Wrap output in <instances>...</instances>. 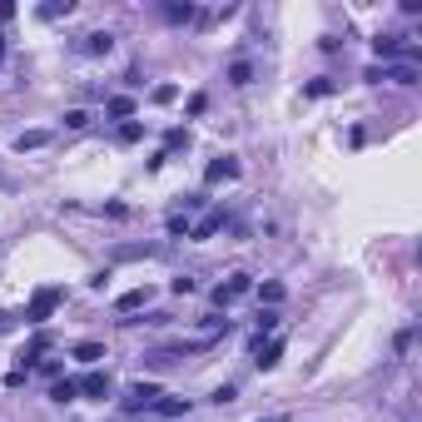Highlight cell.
I'll use <instances>...</instances> for the list:
<instances>
[{"label":"cell","mask_w":422,"mask_h":422,"mask_svg":"<svg viewBox=\"0 0 422 422\" xmlns=\"http://www.w3.org/2000/svg\"><path fill=\"white\" fill-rule=\"evenodd\" d=\"M60 298H65L60 288H35V298H30V308H25V323H45L50 313H55Z\"/></svg>","instance_id":"1"},{"label":"cell","mask_w":422,"mask_h":422,"mask_svg":"<svg viewBox=\"0 0 422 422\" xmlns=\"http://www.w3.org/2000/svg\"><path fill=\"white\" fill-rule=\"evenodd\" d=\"M248 288H253V279H248V274H234L229 283H219V288H214V303H219V308H229V303H239Z\"/></svg>","instance_id":"2"},{"label":"cell","mask_w":422,"mask_h":422,"mask_svg":"<svg viewBox=\"0 0 422 422\" xmlns=\"http://www.w3.org/2000/svg\"><path fill=\"white\" fill-rule=\"evenodd\" d=\"M160 398H164V393L154 388V383H129V388H125V407H129V412H139V407H149V402H160Z\"/></svg>","instance_id":"3"},{"label":"cell","mask_w":422,"mask_h":422,"mask_svg":"<svg viewBox=\"0 0 422 422\" xmlns=\"http://www.w3.org/2000/svg\"><path fill=\"white\" fill-rule=\"evenodd\" d=\"M75 388H80V398H110V373H85V378H75Z\"/></svg>","instance_id":"4"},{"label":"cell","mask_w":422,"mask_h":422,"mask_svg":"<svg viewBox=\"0 0 422 422\" xmlns=\"http://www.w3.org/2000/svg\"><path fill=\"white\" fill-rule=\"evenodd\" d=\"M204 179H209V184H219V179H239V160H234V154H224V160H214V164L204 169Z\"/></svg>","instance_id":"5"},{"label":"cell","mask_w":422,"mask_h":422,"mask_svg":"<svg viewBox=\"0 0 422 422\" xmlns=\"http://www.w3.org/2000/svg\"><path fill=\"white\" fill-rule=\"evenodd\" d=\"M154 407H160V417H164V422H179V417H189V398H160Z\"/></svg>","instance_id":"6"},{"label":"cell","mask_w":422,"mask_h":422,"mask_svg":"<svg viewBox=\"0 0 422 422\" xmlns=\"http://www.w3.org/2000/svg\"><path fill=\"white\" fill-rule=\"evenodd\" d=\"M224 229V209H214V214H204L194 229H189V239H209V234H219Z\"/></svg>","instance_id":"7"},{"label":"cell","mask_w":422,"mask_h":422,"mask_svg":"<svg viewBox=\"0 0 422 422\" xmlns=\"http://www.w3.org/2000/svg\"><path fill=\"white\" fill-rule=\"evenodd\" d=\"M110 50H115V35H110V30L85 35V55H110Z\"/></svg>","instance_id":"8"},{"label":"cell","mask_w":422,"mask_h":422,"mask_svg":"<svg viewBox=\"0 0 422 422\" xmlns=\"http://www.w3.org/2000/svg\"><path fill=\"white\" fill-rule=\"evenodd\" d=\"M144 303H149V288H129V293H120V298H115V308H120V313H139Z\"/></svg>","instance_id":"9"},{"label":"cell","mask_w":422,"mask_h":422,"mask_svg":"<svg viewBox=\"0 0 422 422\" xmlns=\"http://www.w3.org/2000/svg\"><path fill=\"white\" fill-rule=\"evenodd\" d=\"M50 144V129H25V134H15V149L25 154V149H45Z\"/></svg>","instance_id":"10"},{"label":"cell","mask_w":422,"mask_h":422,"mask_svg":"<svg viewBox=\"0 0 422 422\" xmlns=\"http://www.w3.org/2000/svg\"><path fill=\"white\" fill-rule=\"evenodd\" d=\"M104 115H110V120H129V115H134V99H129V94H115L110 104H104Z\"/></svg>","instance_id":"11"},{"label":"cell","mask_w":422,"mask_h":422,"mask_svg":"<svg viewBox=\"0 0 422 422\" xmlns=\"http://www.w3.org/2000/svg\"><path fill=\"white\" fill-rule=\"evenodd\" d=\"M75 358H80V363H90V367H94V363H99V358H104V343H94V338H85V343H75Z\"/></svg>","instance_id":"12"},{"label":"cell","mask_w":422,"mask_h":422,"mask_svg":"<svg viewBox=\"0 0 422 422\" xmlns=\"http://www.w3.org/2000/svg\"><path fill=\"white\" fill-rule=\"evenodd\" d=\"M50 398H55V402H75V398H80L75 378H55V388H50Z\"/></svg>","instance_id":"13"},{"label":"cell","mask_w":422,"mask_h":422,"mask_svg":"<svg viewBox=\"0 0 422 422\" xmlns=\"http://www.w3.org/2000/svg\"><path fill=\"white\" fill-rule=\"evenodd\" d=\"M263 358H258V367H263V373H269V367H279V358H283V338H274L269 348H258Z\"/></svg>","instance_id":"14"},{"label":"cell","mask_w":422,"mask_h":422,"mask_svg":"<svg viewBox=\"0 0 422 422\" xmlns=\"http://www.w3.org/2000/svg\"><path fill=\"white\" fill-rule=\"evenodd\" d=\"M283 293H288L283 283H263V288H258V303H269V308H279V303H283Z\"/></svg>","instance_id":"15"},{"label":"cell","mask_w":422,"mask_h":422,"mask_svg":"<svg viewBox=\"0 0 422 422\" xmlns=\"http://www.w3.org/2000/svg\"><path fill=\"white\" fill-rule=\"evenodd\" d=\"M248 80H253V65L248 60H234L229 65V85H248Z\"/></svg>","instance_id":"16"},{"label":"cell","mask_w":422,"mask_h":422,"mask_svg":"<svg viewBox=\"0 0 422 422\" xmlns=\"http://www.w3.org/2000/svg\"><path fill=\"white\" fill-rule=\"evenodd\" d=\"M139 139H144V125L125 120V125H120V144H139Z\"/></svg>","instance_id":"17"},{"label":"cell","mask_w":422,"mask_h":422,"mask_svg":"<svg viewBox=\"0 0 422 422\" xmlns=\"http://www.w3.org/2000/svg\"><path fill=\"white\" fill-rule=\"evenodd\" d=\"M373 50H378V55H398L402 40H398V35H378V40H373Z\"/></svg>","instance_id":"18"},{"label":"cell","mask_w":422,"mask_h":422,"mask_svg":"<svg viewBox=\"0 0 422 422\" xmlns=\"http://www.w3.org/2000/svg\"><path fill=\"white\" fill-rule=\"evenodd\" d=\"M149 99H154V104H174V99H179V85H154Z\"/></svg>","instance_id":"19"},{"label":"cell","mask_w":422,"mask_h":422,"mask_svg":"<svg viewBox=\"0 0 422 422\" xmlns=\"http://www.w3.org/2000/svg\"><path fill=\"white\" fill-rule=\"evenodd\" d=\"M274 328H279V313L263 308V313H258V343H263V333H274Z\"/></svg>","instance_id":"20"},{"label":"cell","mask_w":422,"mask_h":422,"mask_svg":"<svg viewBox=\"0 0 422 422\" xmlns=\"http://www.w3.org/2000/svg\"><path fill=\"white\" fill-rule=\"evenodd\" d=\"M60 15H70V0H50V6L40 10V20H60Z\"/></svg>","instance_id":"21"},{"label":"cell","mask_w":422,"mask_h":422,"mask_svg":"<svg viewBox=\"0 0 422 422\" xmlns=\"http://www.w3.org/2000/svg\"><path fill=\"white\" fill-rule=\"evenodd\" d=\"M164 15H169L174 25H184V20H194V6H189V0H184V6H164Z\"/></svg>","instance_id":"22"},{"label":"cell","mask_w":422,"mask_h":422,"mask_svg":"<svg viewBox=\"0 0 422 422\" xmlns=\"http://www.w3.org/2000/svg\"><path fill=\"white\" fill-rule=\"evenodd\" d=\"M303 94L308 99H323V94H333V80H313V85H303Z\"/></svg>","instance_id":"23"},{"label":"cell","mask_w":422,"mask_h":422,"mask_svg":"<svg viewBox=\"0 0 422 422\" xmlns=\"http://www.w3.org/2000/svg\"><path fill=\"white\" fill-rule=\"evenodd\" d=\"M388 80H398V85H412V80H417V70H412V65H393V70H388Z\"/></svg>","instance_id":"24"},{"label":"cell","mask_w":422,"mask_h":422,"mask_svg":"<svg viewBox=\"0 0 422 422\" xmlns=\"http://www.w3.org/2000/svg\"><path fill=\"white\" fill-rule=\"evenodd\" d=\"M85 125H90L85 110H70V115H65V129H85Z\"/></svg>","instance_id":"25"},{"label":"cell","mask_w":422,"mask_h":422,"mask_svg":"<svg viewBox=\"0 0 422 422\" xmlns=\"http://www.w3.org/2000/svg\"><path fill=\"white\" fill-rule=\"evenodd\" d=\"M164 144H169V149H189V129H169Z\"/></svg>","instance_id":"26"},{"label":"cell","mask_w":422,"mask_h":422,"mask_svg":"<svg viewBox=\"0 0 422 422\" xmlns=\"http://www.w3.org/2000/svg\"><path fill=\"white\" fill-rule=\"evenodd\" d=\"M234 398H239V388H234V383H224V388L214 393V402H234Z\"/></svg>","instance_id":"27"},{"label":"cell","mask_w":422,"mask_h":422,"mask_svg":"<svg viewBox=\"0 0 422 422\" xmlns=\"http://www.w3.org/2000/svg\"><path fill=\"white\" fill-rule=\"evenodd\" d=\"M0 65H6V35H0Z\"/></svg>","instance_id":"28"},{"label":"cell","mask_w":422,"mask_h":422,"mask_svg":"<svg viewBox=\"0 0 422 422\" xmlns=\"http://www.w3.org/2000/svg\"><path fill=\"white\" fill-rule=\"evenodd\" d=\"M269 422H288V417H269Z\"/></svg>","instance_id":"29"}]
</instances>
